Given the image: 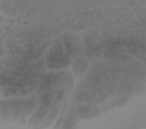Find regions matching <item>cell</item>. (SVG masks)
<instances>
[{
  "instance_id": "1",
  "label": "cell",
  "mask_w": 146,
  "mask_h": 129,
  "mask_svg": "<svg viewBox=\"0 0 146 129\" xmlns=\"http://www.w3.org/2000/svg\"><path fill=\"white\" fill-rule=\"evenodd\" d=\"M35 105V102L32 99L9 100L2 102L1 111L7 117L19 119L29 116Z\"/></svg>"
},
{
  "instance_id": "2",
  "label": "cell",
  "mask_w": 146,
  "mask_h": 129,
  "mask_svg": "<svg viewBox=\"0 0 146 129\" xmlns=\"http://www.w3.org/2000/svg\"><path fill=\"white\" fill-rule=\"evenodd\" d=\"M47 61L49 68H58L68 65L70 63V58L64 53L62 46L57 44L49 51Z\"/></svg>"
},
{
  "instance_id": "3",
  "label": "cell",
  "mask_w": 146,
  "mask_h": 129,
  "mask_svg": "<svg viewBox=\"0 0 146 129\" xmlns=\"http://www.w3.org/2000/svg\"><path fill=\"white\" fill-rule=\"evenodd\" d=\"M86 62L83 60L79 59L75 62L74 66L75 73L77 75H81L83 73L86 68Z\"/></svg>"
},
{
  "instance_id": "4",
  "label": "cell",
  "mask_w": 146,
  "mask_h": 129,
  "mask_svg": "<svg viewBox=\"0 0 146 129\" xmlns=\"http://www.w3.org/2000/svg\"><path fill=\"white\" fill-rule=\"evenodd\" d=\"M95 112L96 111H94L90 107H84L80 109L79 110L80 116L84 118H88L90 116H94Z\"/></svg>"
}]
</instances>
